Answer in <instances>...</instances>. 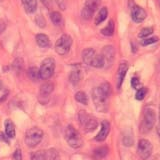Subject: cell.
I'll return each mask as SVG.
<instances>
[{"instance_id": "6da1fadb", "label": "cell", "mask_w": 160, "mask_h": 160, "mask_svg": "<svg viewBox=\"0 0 160 160\" xmlns=\"http://www.w3.org/2000/svg\"><path fill=\"white\" fill-rule=\"evenodd\" d=\"M111 95V85L108 82L100 84L92 90L93 103L99 112L106 113L109 108V98Z\"/></svg>"}, {"instance_id": "7a4b0ae2", "label": "cell", "mask_w": 160, "mask_h": 160, "mask_svg": "<svg viewBox=\"0 0 160 160\" xmlns=\"http://www.w3.org/2000/svg\"><path fill=\"white\" fill-rule=\"evenodd\" d=\"M82 59L85 64L92 66L94 68L104 67V61L101 54H97L92 48H86L82 52Z\"/></svg>"}, {"instance_id": "3957f363", "label": "cell", "mask_w": 160, "mask_h": 160, "mask_svg": "<svg viewBox=\"0 0 160 160\" xmlns=\"http://www.w3.org/2000/svg\"><path fill=\"white\" fill-rule=\"evenodd\" d=\"M65 139L70 147L74 149L80 148L83 144V140L80 133L76 128H74L72 125H68L65 129Z\"/></svg>"}, {"instance_id": "277c9868", "label": "cell", "mask_w": 160, "mask_h": 160, "mask_svg": "<svg viewBox=\"0 0 160 160\" xmlns=\"http://www.w3.org/2000/svg\"><path fill=\"white\" fill-rule=\"evenodd\" d=\"M78 120L85 132H92L98 126V121L92 115L88 114L86 111L81 110L78 114Z\"/></svg>"}, {"instance_id": "5b68a950", "label": "cell", "mask_w": 160, "mask_h": 160, "mask_svg": "<svg viewBox=\"0 0 160 160\" xmlns=\"http://www.w3.org/2000/svg\"><path fill=\"white\" fill-rule=\"evenodd\" d=\"M43 131L38 127H32L28 129L25 133V143L28 147L34 148L41 142L43 138Z\"/></svg>"}, {"instance_id": "8992f818", "label": "cell", "mask_w": 160, "mask_h": 160, "mask_svg": "<svg viewBox=\"0 0 160 160\" xmlns=\"http://www.w3.org/2000/svg\"><path fill=\"white\" fill-rule=\"evenodd\" d=\"M155 121H156V114H155L154 109L146 108L144 111L141 126H140V131L142 133H148L149 131H151L154 127Z\"/></svg>"}, {"instance_id": "52a82bcc", "label": "cell", "mask_w": 160, "mask_h": 160, "mask_svg": "<svg viewBox=\"0 0 160 160\" xmlns=\"http://www.w3.org/2000/svg\"><path fill=\"white\" fill-rule=\"evenodd\" d=\"M55 71V60L51 57L44 59L39 68L40 79L47 80L52 76Z\"/></svg>"}, {"instance_id": "ba28073f", "label": "cell", "mask_w": 160, "mask_h": 160, "mask_svg": "<svg viewBox=\"0 0 160 160\" xmlns=\"http://www.w3.org/2000/svg\"><path fill=\"white\" fill-rule=\"evenodd\" d=\"M72 45V38L68 34L61 35L55 43V51L59 55L67 54Z\"/></svg>"}, {"instance_id": "9c48e42d", "label": "cell", "mask_w": 160, "mask_h": 160, "mask_svg": "<svg viewBox=\"0 0 160 160\" xmlns=\"http://www.w3.org/2000/svg\"><path fill=\"white\" fill-rule=\"evenodd\" d=\"M152 151H153V146L149 140H147V139H140L139 140L138 145H137V153L140 158L143 160L148 159L150 156H151Z\"/></svg>"}, {"instance_id": "30bf717a", "label": "cell", "mask_w": 160, "mask_h": 160, "mask_svg": "<svg viewBox=\"0 0 160 160\" xmlns=\"http://www.w3.org/2000/svg\"><path fill=\"white\" fill-rule=\"evenodd\" d=\"M100 5V0H86L85 5L81 11V16L85 20H89L91 18L95 11L98 9Z\"/></svg>"}, {"instance_id": "8fae6325", "label": "cell", "mask_w": 160, "mask_h": 160, "mask_svg": "<svg viewBox=\"0 0 160 160\" xmlns=\"http://www.w3.org/2000/svg\"><path fill=\"white\" fill-rule=\"evenodd\" d=\"M54 90V85L51 82H46L43 85H41L39 90V94H38V99L39 102L41 104H46L49 101V97L51 93Z\"/></svg>"}, {"instance_id": "7c38bea8", "label": "cell", "mask_w": 160, "mask_h": 160, "mask_svg": "<svg viewBox=\"0 0 160 160\" xmlns=\"http://www.w3.org/2000/svg\"><path fill=\"white\" fill-rule=\"evenodd\" d=\"M101 56L104 61V67L109 68L114 62L115 58V49L111 45H107V46L103 47L101 51Z\"/></svg>"}, {"instance_id": "4fadbf2b", "label": "cell", "mask_w": 160, "mask_h": 160, "mask_svg": "<svg viewBox=\"0 0 160 160\" xmlns=\"http://www.w3.org/2000/svg\"><path fill=\"white\" fill-rule=\"evenodd\" d=\"M128 68H129L128 62H126V61L120 62L119 66H118V70H117V75H116V84H117L118 89H120V87L122 86V83L124 81L125 75H126V73L128 71Z\"/></svg>"}, {"instance_id": "5bb4252c", "label": "cell", "mask_w": 160, "mask_h": 160, "mask_svg": "<svg viewBox=\"0 0 160 160\" xmlns=\"http://www.w3.org/2000/svg\"><path fill=\"white\" fill-rule=\"evenodd\" d=\"M146 16H147L146 11H145L142 7L138 6V5H134L131 8V18L134 22H136V23L142 22L145 20Z\"/></svg>"}, {"instance_id": "9a60e30c", "label": "cell", "mask_w": 160, "mask_h": 160, "mask_svg": "<svg viewBox=\"0 0 160 160\" xmlns=\"http://www.w3.org/2000/svg\"><path fill=\"white\" fill-rule=\"evenodd\" d=\"M109 132H110V123L107 120H104L101 123V128H100L99 133L96 135V137H95V140L98 142L104 141V140L107 138Z\"/></svg>"}, {"instance_id": "2e32d148", "label": "cell", "mask_w": 160, "mask_h": 160, "mask_svg": "<svg viewBox=\"0 0 160 160\" xmlns=\"http://www.w3.org/2000/svg\"><path fill=\"white\" fill-rule=\"evenodd\" d=\"M82 78V70L79 65H76L69 74V81L72 85H77Z\"/></svg>"}, {"instance_id": "e0dca14e", "label": "cell", "mask_w": 160, "mask_h": 160, "mask_svg": "<svg viewBox=\"0 0 160 160\" xmlns=\"http://www.w3.org/2000/svg\"><path fill=\"white\" fill-rule=\"evenodd\" d=\"M5 126V134L7 135L9 139H12L15 137V125L10 119H6L4 123Z\"/></svg>"}, {"instance_id": "ac0fdd59", "label": "cell", "mask_w": 160, "mask_h": 160, "mask_svg": "<svg viewBox=\"0 0 160 160\" xmlns=\"http://www.w3.org/2000/svg\"><path fill=\"white\" fill-rule=\"evenodd\" d=\"M27 13H34L37 9V0H21Z\"/></svg>"}, {"instance_id": "d6986e66", "label": "cell", "mask_w": 160, "mask_h": 160, "mask_svg": "<svg viewBox=\"0 0 160 160\" xmlns=\"http://www.w3.org/2000/svg\"><path fill=\"white\" fill-rule=\"evenodd\" d=\"M35 39H36V42H37V44L39 45L40 47L47 48V47L50 46V40H49L47 35H45L43 33H39V34L36 35Z\"/></svg>"}, {"instance_id": "ffe728a7", "label": "cell", "mask_w": 160, "mask_h": 160, "mask_svg": "<svg viewBox=\"0 0 160 160\" xmlns=\"http://www.w3.org/2000/svg\"><path fill=\"white\" fill-rule=\"evenodd\" d=\"M107 16H108V9L106 7H102L98 11L96 17H95V24L96 25L101 24L107 18Z\"/></svg>"}, {"instance_id": "44dd1931", "label": "cell", "mask_w": 160, "mask_h": 160, "mask_svg": "<svg viewBox=\"0 0 160 160\" xmlns=\"http://www.w3.org/2000/svg\"><path fill=\"white\" fill-rule=\"evenodd\" d=\"M108 148L107 147H105V146H103V147H99V148H97L96 150H94V153H93V156H94V158L95 159H102V158H104V157H106L107 156V154H108Z\"/></svg>"}, {"instance_id": "7402d4cb", "label": "cell", "mask_w": 160, "mask_h": 160, "mask_svg": "<svg viewBox=\"0 0 160 160\" xmlns=\"http://www.w3.org/2000/svg\"><path fill=\"white\" fill-rule=\"evenodd\" d=\"M101 33L105 36H112L114 34V22L113 20H110L108 24L106 25V27H104L101 30Z\"/></svg>"}, {"instance_id": "603a6c76", "label": "cell", "mask_w": 160, "mask_h": 160, "mask_svg": "<svg viewBox=\"0 0 160 160\" xmlns=\"http://www.w3.org/2000/svg\"><path fill=\"white\" fill-rule=\"evenodd\" d=\"M31 160H48L47 151L39 150V151L33 152L31 154Z\"/></svg>"}, {"instance_id": "cb8c5ba5", "label": "cell", "mask_w": 160, "mask_h": 160, "mask_svg": "<svg viewBox=\"0 0 160 160\" xmlns=\"http://www.w3.org/2000/svg\"><path fill=\"white\" fill-rule=\"evenodd\" d=\"M75 99L81 104H84V105L88 104V96H87V94L83 91H78L75 94Z\"/></svg>"}, {"instance_id": "d4e9b609", "label": "cell", "mask_w": 160, "mask_h": 160, "mask_svg": "<svg viewBox=\"0 0 160 160\" xmlns=\"http://www.w3.org/2000/svg\"><path fill=\"white\" fill-rule=\"evenodd\" d=\"M28 76L30 79L33 80V81H37L38 79H40L39 69L36 67H30L28 69Z\"/></svg>"}, {"instance_id": "484cf974", "label": "cell", "mask_w": 160, "mask_h": 160, "mask_svg": "<svg viewBox=\"0 0 160 160\" xmlns=\"http://www.w3.org/2000/svg\"><path fill=\"white\" fill-rule=\"evenodd\" d=\"M50 18H51V21L55 25H60L62 23V15L58 11H52L50 13Z\"/></svg>"}, {"instance_id": "4316f807", "label": "cell", "mask_w": 160, "mask_h": 160, "mask_svg": "<svg viewBox=\"0 0 160 160\" xmlns=\"http://www.w3.org/2000/svg\"><path fill=\"white\" fill-rule=\"evenodd\" d=\"M153 32V28L152 27H145L143 29L140 30V32L138 34V37L139 38H146V37H149L150 35L152 34Z\"/></svg>"}, {"instance_id": "83f0119b", "label": "cell", "mask_w": 160, "mask_h": 160, "mask_svg": "<svg viewBox=\"0 0 160 160\" xmlns=\"http://www.w3.org/2000/svg\"><path fill=\"white\" fill-rule=\"evenodd\" d=\"M146 93H147V88L146 87H141V88H138L136 94H135V98L137 100H143L144 97L146 96Z\"/></svg>"}, {"instance_id": "f1b7e54d", "label": "cell", "mask_w": 160, "mask_h": 160, "mask_svg": "<svg viewBox=\"0 0 160 160\" xmlns=\"http://www.w3.org/2000/svg\"><path fill=\"white\" fill-rule=\"evenodd\" d=\"M157 41H158V37H157V36L146 37V38H143V39L141 40V45H143V46H147V45L153 44V43H156Z\"/></svg>"}, {"instance_id": "f546056e", "label": "cell", "mask_w": 160, "mask_h": 160, "mask_svg": "<svg viewBox=\"0 0 160 160\" xmlns=\"http://www.w3.org/2000/svg\"><path fill=\"white\" fill-rule=\"evenodd\" d=\"M47 156L48 160H59V155L58 152L55 149H49L47 151Z\"/></svg>"}, {"instance_id": "4dcf8cb0", "label": "cell", "mask_w": 160, "mask_h": 160, "mask_svg": "<svg viewBox=\"0 0 160 160\" xmlns=\"http://www.w3.org/2000/svg\"><path fill=\"white\" fill-rule=\"evenodd\" d=\"M133 142H134V140L131 134H125L123 136V144L125 146H131Z\"/></svg>"}, {"instance_id": "1f68e13d", "label": "cell", "mask_w": 160, "mask_h": 160, "mask_svg": "<svg viewBox=\"0 0 160 160\" xmlns=\"http://www.w3.org/2000/svg\"><path fill=\"white\" fill-rule=\"evenodd\" d=\"M12 66H13V68H14V70H15V71L19 72L20 70L22 69V67H23V61H22V59H20V58H17V59L15 60V61L13 62Z\"/></svg>"}, {"instance_id": "d6a6232c", "label": "cell", "mask_w": 160, "mask_h": 160, "mask_svg": "<svg viewBox=\"0 0 160 160\" xmlns=\"http://www.w3.org/2000/svg\"><path fill=\"white\" fill-rule=\"evenodd\" d=\"M8 94H9L8 89H2V88L0 89V103L6 100Z\"/></svg>"}, {"instance_id": "836d02e7", "label": "cell", "mask_w": 160, "mask_h": 160, "mask_svg": "<svg viewBox=\"0 0 160 160\" xmlns=\"http://www.w3.org/2000/svg\"><path fill=\"white\" fill-rule=\"evenodd\" d=\"M131 86L134 89H138L139 88V86H140V81H139V78L138 77H136V76L132 77V79H131Z\"/></svg>"}, {"instance_id": "e575fe53", "label": "cell", "mask_w": 160, "mask_h": 160, "mask_svg": "<svg viewBox=\"0 0 160 160\" xmlns=\"http://www.w3.org/2000/svg\"><path fill=\"white\" fill-rule=\"evenodd\" d=\"M13 160H22V153L20 149H16L13 154Z\"/></svg>"}, {"instance_id": "d590c367", "label": "cell", "mask_w": 160, "mask_h": 160, "mask_svg": "<svg viewBox=\"0 0 160 160\" xmlns=\"http://www.w3.org/2000/svg\"><path fill=\"white\" fill-rule=\"evenodd\" d=\"M36 22H37V24H38V26H39V27H42V28L45 27V25H46V22H45L44 18L40 16V15L36 18Z\"/></svg>"}, {"instance_id": "8d00e7d4", "label": "cell", "mask_w": 160, "mask_h": 160, "mask_svg": "<svg viewBox=\"0 0 160 160\" xmlns=\"http://www.w3.org/2000/svg\"><path fill=\"white\" fill-rule=\"evenodd\" d=\"M40 1L47 9L52 8V0H40Z\"/></svg>"}, {"instance_id": "74e56055", "label": "cell", "mask_w": 160, "mask_h": 160, "mask_svg": "<svg viewBox=\"0 0 160 160\" xmlns=\"http://www.w3.org/2000/svg\"><path fill=\"white\" fill-rule=\"evenodd\" d=\"M56 2L61 10L66 9V0H56Z\"/></svg>"}, {"instance_id": "f35d334b", "label": "cell", "mask_w": 160, "mask_h": 160, "mask_svg": "<svg viewBox=\"0 0 160 160\" xmlns=\"http://www.w3.org/2000/svg\"><path fill=\"white\" fill-rule=\"evenodd\" d=\"M5 28H6V24H5V22L3 21V20L0 19V34L4 31Z\"/></svg>"}, {"instance_id": "ab89813d", "label": "cell", "mask_w": 160, "mask_h": 160, "mask_svg": "<svg viewBox=\"0 0 160 160\" xmlns=\"http://www.w3.org/2000/svg\"><path fill=\"white\" fill-rule=\"evenodd\" d=\"M0 139L8 143V137H7V135H6V136H5V134H4V133H2V132H0Z\"/></svg>"}, {"instance_id": "60d3db41", "label": "cell", "mask_w": 160, "mask_h": 160, "mask_svg": "<svg viewBox=\"0 0 160 160\" xmlns=\"http://www.w3.org/2000/svg\"><path fill=\"white\" fill-rule=\"evenodd\" d=\"M156 130H157V134H158V136H159V138H160V125H158Z\"/></svg>"}, {"instance_id": "b9f144b4", "label": "cell", "mask_w": 160, "mask_h": 160, "mask_svg": "<svg viewBox=\"0 0 160 160\" xmlns=\"http://www.w3.org/2000/svg\"><path fill=\"white\" fill-rule=\"evenodd\" d=\"M159 125H160V105H159Z\"/></svg>"}, {"instance_id": "7bdbcfd3", "label": "cell", "mask_w": 160, "mask_h": 160, "mask_svg": "<svg viewBox=\"0 0 160 160\" xmlns=\"http://www.w3.org/2000/svg\"><path fill=\"white\" fill-rule=\"evenodd\" d=\"M1 88H2V82L0 81V89H1Z\"/></svg>"}, {"instance_id": "ee69618b", "label": "cell", "mask_w": 160, "mask_h": 160, "mask_svg": "<svg viewBox=\"0 0 160 160\" xmlns=\"http://www.w3.org/2000/svg\"><path fill=\"white\" fill-rule=\"evenodd\" d=\"M158 1V5H159V7H160V0H157Z\"/></svg>"}, {"instance_id": "f6af8a7d", "label": "cell", "mask_w": 160, "mask_h": 160, "mask_svg": "<svg viewBox=\"0 0 160 160\" xmlns=\"http://www.w3.org/2000/svg\"><path fill=\"white\" fill-rule=\"evenodd\" d=\"M1 1H3V0H0V2H1Z\"/></svg>"}, {"instance_id": "bcb514c9", "label": "cell", "mask_w": 160, "mask_h": 160, "mask_svg": "<svg viewBox=\"0 0 160 160\" xmlns=\"http://www.w3.org/2000/svg\"><path fill=\"white\" fill-rule=\"evenodd\" d=\"M159 67H160V62H159Z\"/></svg>"}]
</instances>
